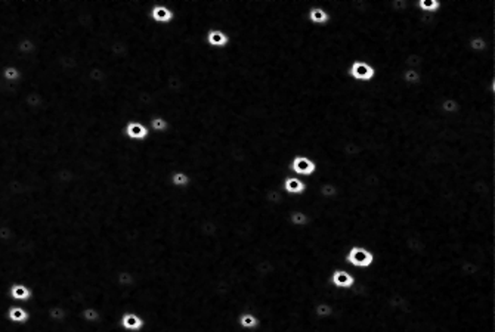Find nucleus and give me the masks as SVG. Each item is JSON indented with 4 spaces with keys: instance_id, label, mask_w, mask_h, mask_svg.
Instances as JSON below:
<instances>
[{
    "instance_id": "nucleus-25",
    "label": "nucleus",
    "mask_w": 495,
    "mask_h": 332,
    "mask_svg": "<svg viewBox=\"0 0 495 332\" xmlns=\"http://www.w3.org/2000/svg\"><path fill=\"white\" fill-rule=\"evenodd\" d=\"M62 316H64V312L61 309H52L50 310V318L53 321H59V319H62Z\"/></svg>"
},
{
    "instance_id": "nucleus-13",
    "label": "nucleus",
    "mask_w": 495,
    "mask_h": 332,
    "mask_svg": "<svg viewBox=\"0 0 495 332\" xmlns=\"http://www.w3.org/2000/svg\"><path fill=\"white\" fill-rule=\"evenodd\" d=\"M318 194L321 198L324 199H333L337 197L339 194V188L334 182H322L319 186H318Z\"/></svg>"
},
{
    "instance_id": "nucleus-18",
    "label": "nucleus",
    "mask_w": 495,
    "mask_h": 332,
    "mask_svg": "<svg viewBox=\"0 0 495 332\" xmlns=\"http://www.w3.org/2000/svg\"><path fill=\"white\" fill-rule=\"evenodd\" d=\"M189 182H191L189 176H188L186 173H183V171H176V173L172 174V185H173V186L185 188V186L189 185Z\"/></svg>"
},
{
    "instance_id": "nucleus-6",
    "label": "nucleus",
    "mask_w": 495,
    "mask_h": 332,
    "mask_svg": "<svg viewBox=\"0 0 495 332\" xmlns=\"http://www.w3.org/2000/svg\"><path fill=\"white\" fill-rule=\"evenodd\" d=\"M237 324L244 331H254L260 327V319L253 312H241L237 318Z\"/></svg>"
},
{
    "instance_id": "nucleus-12",
    "label": "nucleus",
    "mask_w": 495,
    "mask_h": 332,
    "mask_svg": "<svg viewBox=\"0 0 495 332\" xmlns=\"http://www.w3.org/2000/svg\"><path fill=\"white\" fill-rule=\"evenodd\" d=\"M1 77L7 83H18L22 78V71L15 65H6L1 68Z\"/></svg>"
},
{
    "instance_id": "nucleus-10",
    "label": "nucleus",
    "mask_w": 495,
    "mask_h": 332,
    "mask_svg": "<svg viewBox=\"0 0 495 332\" xmlns=\"http://www.w3.org/2000/svg\"><path fill=\"white\" fill-rule=\"evenodd\" d=\"M309 216L303 210H291L288 214V223L294 228H305L309 225Z\"/></svg>"
},
{
    "instance_id": "nucleus-14",
    "label": "nucleus",
    "mask_w": 495,
    "mask_h": 332,
    "mask_svg": "<svg viewBox=\"0 0 495 332\" xmlns=\"http://www.w3.org/2000/svg\"><path fill=\"white\" fill-rule=\"evenodd\" d=\"M314 313L318 319H328L334 313V307L327 301H319L314 307Z\"/></svg>"
},
{
    "instance_id": "nucleus-22",
    "label": "nucleus",
    "mask_w": 495,
    "mask_h": 332,
    "mask_svg": "<svg viewBox=\"0 0 495 332\" xmlns=\"http://www.w3.org/2000/svg\"><path fill=\"white\" fill-rule=\"evenodd\" d=\"M470 46H472V49H475V50H484V49L487 47V43H485V40H484L482 37H475V38L470 41Z\"/></svg>"
},
{
    "instance_id": "nucleus-7",
    "label": "nucleus",
    "mask_w": 495,
    "mask_h": 332,
    "mask_svg": "<svg viewBox=\"0 0 495 332\" xmlns=\"http://www.w3.org/2000/svg\"><path fill=\"white\" fill-rule=\"evenodd\" d=\"M121 327L126 330V331H133V332H139L143 327H145V322L141 316L135 315V313H126L123 315L121 321H120Z\"/></svg>"
},
{
    "instance_id": "nucleus-2",
    "label": "nucleus",
    "mask_w": 495,
    "mask_h": 332,
    "mask_svg": "<svg viewBox=\"0 0 495 332\" xmlns=\"http://www.w3.org/2000/svg\"><path fill=\"white\" fill-rule=\"evenodd\" d=\"M330 285L334 290L339 291H349L355 287L356 284V278L355 275H352L349 270H345L343 267H336L333 269L331 275H330Z\"/></svg>"
},
{
    "instance_id": "nucleus-9",
    "label": "nucleus",
    "mask_w": 495,
    "mask_h": 332,
    "mask_svg": "<svg viewBox=\"0 0 495 332\" xmlns=\"http://www.w3.org/2000/svg\"><path fill=\"white\" fill-rule=\"evenodd\" d=\"M6 318L10 322H13V324H27L28 319H30V315H28V312L25 309L15 306V307H9L7 309Z\"/></svg>"
},
{
    "instance_id": "nucleus-16",
    "label": "nucleus",
    "mask_w": 495,
    "mask_h": 332,
    "mask_svg": "<svg viewBox=\"0 0 495 332\" xmlns=\"http://www.w3.org/2000/svg\"><path fill=\"white\" fill-rule=\"evenodd\" d=\"M152 18L157 22H170L173 19V12L164 6H155L152 9Z\"/></svg>"
},
{
    "instance_id": "nucleus-4",
    "label": "nucleus",
    "mask_w": 495,
    "mask_h": 332,
    "mask_svg": "<svg viewBox=\"0 0 495 332\" xmlns=\"http://www.w3.org/2000/svg\"><path fill=\"white\" fill-rule=\"evenodd\" d=\"M348 72H349V75H351L352 78L359 80V81H370V80H373L374 75H376V69H374L370 64H367V62H361V61H355V62L349 66Z\"/></svg>"
},
{
    "instance_id": "nucleus-3",
    "label": "nucleus",
    "mask_w": 495,
    "mask_h": 332,
    "mask_svg": "<svg viewBox=\"0 0 495 332\" xmlns=\"http://www.w3.org/2000/svg\"><path fill=\"white\" fill-rule=\"evenodd\" d=\"M288 170L299 174V176H306V177H311L317 173L318 170V164L308 158V157H303V155H297L294 157L290 164H288Z\"/></svg>"
},
{
    "instance_id": "nucleus-23",
    "label": "nucleus",
    "mask_w": 495,
    "mask_h": 332,
    "mask_svg": "<svg viewBox=\"0 0 495 332\" xmlns=\"http://www.w3.org/2000/svg\"><path fill=\"white\" fill-rule=\"evenodd\" d=\"M152 127L157 130V132H163V130H166L167 129V123H166V120H163V118H154L152 120Z\"/></svg>"
},
{
    "instance_id": "nucleus-5",
    "label": "nucleus",
    "mask_w": 495,
    "mask_h": 332,
    "mask_svg": "<svg viewBox=\"0 0 495 332\" xmlns=\"http://www.w3.org/2000/svg\"><path fill=\"white\" fill-rule=\"evenodd\" d=\"M283 191L287 194V195H294V197H303L308 191V183L303 182L302 179L299 177H293V176H287L284 180H283Z\"/></svg>"
},
{
    "instance_id": "nucleus-17",
    "label": "nucleus",
    "mask_w": 495,
    "mask_h": 332,
    "mask_svg": "<svg viewBox=\"0 0 495 332\" xmlns=\"http://www.w3.org/2000/svg\"><path fill=\"white\" fill-rule=\"evenodd\" d=\"M309 19L314 24H319L321 25V24H327L330 21V15L324 9H321V7H312L309 10Z\"/></svg>"
},
{
    "instance_id": "nucleus-26",
    "label": "nucleus",
    "mask_w": 495,
    "mask_h": 332,
    "mask_svg": "<svg viewBox=\"0 0 495 332\" xmlns=\"http://www.w3.org/2000/svg\"><path fill=\"white\" fill-rule=\"evenodd\" d=\"M322 332H325V331H322Z\"/></svg>"
},
{
    "instance_id": "nucleus-24",
    "label": "nucleus",
    "mask_w": 495,
    "mask_h": 332,
    "mask_svg": "<svg viewBox=\"0 0 495 332\" xmlns=\"http://www.w3.org/2000/svg\"><path fill=\"white\" fill-rule=\"evenodd\" d=\"M83 318L89 322H95V321H98V313H96L95 309H86L83 312Z\"/></svg>"
},
{
    "instance_id": "nucleus-21",
    "label": "nucleus",
    "mask_w": 495,
    "mask_h": 332,
    "mask_svg": "<svg viewBox=\"0 0 495 332\" xmlns=\"http://www.w3.org/2000/svg\"><path fill=\"white\" fill-rule=\"evenodd\" d=\"M404 80H405V83H410V84L419 83L420 81V74L414 69H408V71L404 72Z\"/></svg>"
},
{
    "instance_id": "nucleus-8",
    "label": "nucleus",
    "mask_w": 495,
    "mask_h": 332,
    "mask_svg": "<svg viewBox=\"0 0 495 332\" xmlns=\"http://www.w3.org/2000/svg\"><path fill=\"white\" fill-rule=\"evenodd\" d=\"M9 296L16 301H28L33 297V290L22 284H13L9 288Z\"/></svg>"
},
{
    "instance_id": "nucleus-11",
    "label": "nucleus",
    "mask_w": 495,
    "mask_h": 332,
    "mask_svg": "<svg viewBox=\"0 0 495 332\" xmlns=\"http://www.w3.org/2000/svg\"><path fill=\"white\" fill-rule=\"evenodd\" d=\"M207 41L210 46H216V47H223L225 44H228L229 38L225 33H222L220 30H210L207 33Z\"/></svg>"
},
{
    "instance_id": "nucleus-19",
    "label": "nucleus",
    "mask_w": 495,
    "mask_h": 332,
    "mask_svg": "<svg viewBox=\"0 0 495 332\" xmlns=\"http://www.w3.org/2000/svg\"><path fill=\"white\" fill-rule=\"evenodd\" d=\"M419 7L423 12H436L441 7V3L438 0H419Z\"/></svg>"
},
{
    "instance_id": "nucleus-20",
    "label": "nucleus",
    "mask_w": 495,
    "mask_h": 332,
    "mask_svg": "<svg viewBox=\"0 0 495 332\" xmlns=\"http://www.w3.org/2000/svg\"><path fill=\"white\" fill-rule=\"evenodd\" d=\"M441 108L444 109V112H457L460 109V105L457 100L454 99H445L441 105Z\"/></svg>"
},
{
    "instance_id": "nucleus-1",
    "label": "nucleus",
    "mask_w": 495,
    "mask_h": 332,
    "mask_svg": "<svg viewBox=\"0 0 495 332\" xmlns=\"http://www.w3.org/2000/svg\"><path fill=\"white\" fill-rule=\"evenodd\" d=\"M376 253L370 248H367L365 245H359L355 244L352 247H349V250L346 251L343 262L345 265H349L352 267L361 269V270H367L371 269L376 263Z\"/></svg>"
},
{
    "instance_id": "nucleus-15",
    "label": "nucleus",
    "mask_w": 495,
    "mask_h": 332,
    "mask_svg": "<svg viewBox=\"0 0 495 332\" xmlns=\"http://www.w3.org/2000/svg\"><path fill=\"white\" fill-rule=\"evenodd\" d=\"M126 132L127 134L132 137V139H145L148 136V129L139 123H130L127 124L126 127Z\"/></svg>"
}]
</instances>
